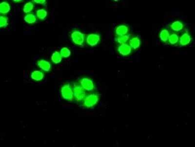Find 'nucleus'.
I'll use <instances>...</instances> for the list:
<instances>
[{"label":"nucleus","mask_w":195,"mask_h":147,"mask_svg":"<svg viewBox=\"0 0 195 147\" xmlns=\"http://www.w3.org/2000/svg\"><path fill=\"white\" fill-rule=\"evenodd\" d=\"M99 101V96L98 94H89L85 97L83 100V106L87 109H91L97 104Z\"/></svg>","instance_id":"nucleus-1"},{"label":"nucleus","mask_w":195,"mask_h":147,"mask_svg":"<svg viewBox=\"0 0 195 147\" xmlns=\"http://www.w3.org/2000/svg\"><path fill=\"white\" fill-rule=\"evenodd\" d=\"M60 93L63 98L65 100L69 101H72L74 100V96L73 90L69 85L65 84L62 86Z\"/></svg>","instance_id":"nucleus-2"},{"label":"nucleus","mask_w":195,"mask_h":147,"mask_svg":"<svg viewBox=\"0 0 195 147\" xmlns=\"http://www.w3.org/2000/svg\"><path fill=\"white\" fill-rule=\"evenodd\" d=\"M73 90L74 96L77 101L83 100L86 97L85 90L80 85L75 84L73 86Z\"/></svg>","instance_id":"nucleus-3"},{"label":"nucleus","mask_w":195,"mask_h":147,"mask_svg":"<svg viewBox=\"0 0 195 147\" xmlns=\"http://www.w3.org/2000/svg\"><path fill=\"white\" fill-rule=\"evenodd\" d=\"M71 38L73 42L76 44L81 46L84 44L85 40V36L79 31H74L71 33Z\"/></svg>","instance_id":"nucleus-4"},{"label":"nucleus","mask_w":195,"mask_h":147,"mask_svg":"<svg viewBox=\"0 0 195 147\" xmlns=\"http://www.w3.org/2000/svg\"><path fill=\"white\" fill-rule=\"evenodd\" d=\"M80 86L84 90L87 91H93L95 88V85L93 82L90 79L88 78H84L80 81Z\"/></svg>","instance_id":"nucleus-5"},{"label":"nucleus","mask_w":195,"mask_h":147,"mask_svg":"<svg viewBox=\"0 0 195 147\" xmlns=\"http://www.w3.org/2000/svg\"><path fill=\"white\" fill-rule=\"evenodd\" d=\"M100 39V36L98 34H90L87 36L86 41L91 47H94L99 44Z\"/></svg>","instance_id":"nucleus-6"},{"label":"nucleus","mask_w":195,"mask_h":147,"mask_svg":"<svg viewBox=\"0 0 195 147\" xmlns=\"http://www.w3.org/2000/svg\"><path fill=\"white\" fill-rule=\"evenodd\" d=\"M117 50L119 53L122 56H127L132 53V49L127 44H120L118 47Z\"/></svg>","instance_id":"nucleus-7"},{"label":"nucleus","mask_w":195,"mask_h":147,"mask_svg":"<svg viewBox=\"0 0 195 147\" xmlns=\"http://www.w3.org/2000/svg\"><path fill=\"white\" fill-rule=\"evenodd\" d=\"M191 41H192V38L191 36L189 33H184L180 36V38L179 39V41L180 44L181 46L184 47V46H187L189 44H190Z\"/></svg>","instance_id":"nucleus-8"},{"label":"nucleus","mask_w":195,"mask_h":147,"mask_svg":"<svg viewBox=\"0 0 195 147\" xmlns=\"http://www.w3.org/2000/svg\"><path fill=\"white\" fill-rule=\"evenodd\" d=\"M129 28L126 25H120L116 27L115 33L117 36L126 35L129 32Z\"/></svg>","instance_id":"nucleus-9"},{"label":"nucleus","mask_w":195,"mask_h":147,"mask_svg":"<svg viewBox=\"0 0 195 147\" xmlns=\"http://www.w3.org/2000/svg\"><path fill=\"white\" fill-rule=\"evenodd\" d=\"M132 49L136 50L138 49L141 45V40L140 38L138 37H133L130 39L128 44Z\"/></svg>","instance_id":"nucleus-10"},{"label":"nucleus","mask_w":195,"mask_h":147,"mask_svg":"<svg viewBox=\"0 0 195 147\" xmlns=\"http://www.w3.org/2000/svg\"><path fill=\"white\" fill-rule=\"evenodd\" d=\"M38 66L43 71L48 72L51 69V64L48 61L44 60H39L37 63Z\"/></svg>","instance_id":"nucleus-11"},{"label":"nucleus","mask_w":195,"mask_h":147,"mask_svg":"<svg viewBox=\"0 0 195 147\" xmlns=\"http://www.w3.org/2000/svg\"><path fill=\"white\" fill-rule=\"evenodd\" d=\"M184 27V25L182 22L179 20H176L173 22V23L170 25V28L174 31L180 32L183 30Z\"/></svg>","instance_id":"nucleus-12"},{"label":"nucleus","mask_w":195,"mask_h":147,"mask_svg":"<svg viewBox=\"0 0 195 147\" xmlns=\"http://www.w3.org/2000/svg\"><path fill=\"white\" fill-rule=\"evenodd\" d=\"M31 78L33 80H36V81H40L44 78V74L41 71L36 70V71H33L31 74Z\"/></svg>","instance_id":"nucleus-13"},{"label":"nucleus","mask_w":195,"mask_h":147,"mask_svg":"<svg viewBox=\"0 0 195 147\" xmlns=\"http://www.w3.org/2000/svg\"><path fill=\"white\" fill-rule=\"evenodd\" d=\"M170 35V34L168 30L164 29L160 32L159 34V39L163 42H167L168 40Z\"/></svg>","instance_id":"nucleus-14"},{"label":"nucleus","mask_w":195,"mask_h":147,"mask_svg":"<svg viewBox=\"0 0 195 147\" xmlns=\"http://www.w3.org/2000/svg\"><path fill=\"white\" fill-rule=\"evenodd\" d=\"M130 38V36L129 35L121 36H117L115 39L116 42H118L120 44H127V42L129 41Z\"/></svg>","instance_id":"nucleus-15"},{"label":"nucleus","mask_w":195,"mask_h":147,"mask_svg":"<svg viewBox=\"0 0 195 147\" xmlns=\"http://www.w3.org/2000/svg\"><path fill=\"white\" fill-rule=\"evenodd\" d=\"M10 10V7L7 1H3L0 4V12L1 14L7 13Z\"/></svg>","instance_id":"nucleus-16"},{"label":"nucleus","mask_w":195,"mask_h":147,"mask_svg":"<svg viewBox=\"0 0 195 147\" xmlns=\"http://www.w3.org/2000/svg\"><path fill=\"white\" fill-rule=\"evenodd\" d=\"M51 60L53 63L55 64H58L61 62L62 60V57L60 53L56 51L52 55Z\"/></svg>","instance_id":"nucleus-17"},{"label":"nucleus","mask_w":195,"mask_h":147,"mask_svg":"<svg viewBox=\"0 0 195 147\" xmlns=\"http://www.w3.org/2000/svg\"><path fill=\"white\" fill-rule=\"evenodd\" d=\"M179 39L180 38L177 34L173 33L170 35L168 41H169V44H171V45H175L178 42H179Z\"/></svg>","instance_id":"nucleus-18"},{"label":"nucleus","mask_w":195,"mask_h":147,"mask_svg":"<svg viewBox=\"0 0 195 147\" xmlns=\"http://www.w3.org/2000/svg\"><path fill=\"white\" fill-rule=\"evenodd\" d=\"M25 21L28 23H35L37 22V18L35 15L33 14H29L26 15L24 18Z\"/></svg>","instance_id":"nucleus-19"},{"label":"nucleus","mask_w":195,"mask_h":147,"mask_svg":"<svg viewBox=\"0 0 195 147\" xmlns=\"http://www.w3.org/2000/svg\"><path fill=\"white\" fill-rule=\"evenodd\" d=\"M36 15L39 19L44 20L47 15V12L44 9H40L38 10L36 12Z\"/></svg>","instance_id":"nucleus-20"},{"label":"nucleus","mask_w":195,"mask_h":147,"mask_svg":"<svg viewBox=\"0 0 195 147\" xmlns=\"http://www.w3.org/2000/svg\"><path fill=\"white\" fill-rule=\"evenodd\" d=\"M33 7H34V6H33V3L31 1L28 2L25 4V6L23 7V12L25 13H30L33 10Z\"/></svg>","instance_id":"nucleus-21"},{"label":"nucleus","mask_w":195,"mask_h":147,"mask_svg":"<svg viewBox=\"0 0 195 147\" xmlns=\"http://www.w3.org/2000/svg\"><path fill=\"white\" fill-rule=\"evenodd\" d=\"M60 54L62 57L66 58L71 55V51L68 48L63 47L60 50Z\"/></svg>","instance_id":"nucleus-22"},{"label":"nucleus","mask_w":195,"mask_h":147,"mask_svg":"<svg viewBox=\"0 0 195 147\" xmlns=\"http://www.w3.org/2000/svg\"><path fill=\"white\" fill-rule=\"evenodd\" d=\"M8 25V18L4 16H1L0 17V26L1 28L6 27Z\"/></svg>","instance_id":"nucleus-23"},{"label":"nucleus","mask_w":195,"mask_h":147,"mask_svg":"<svg viewBox=\"0 0 195 147\" xmlns=\"http://www.w3.org/2000/svg\"><path fill=\"white\" fill-rule=\"evenodd\" d=\"M33 1L35 3L38 4H45V0H42V1Z\"/></svg>","instance_id":"nucleus-24"},{"label":"nucleus","mask_w":195,"mask_h":147,"mask_svg":"<svg viewBox=\"0 0 195 147\" xmlns=\"http://www.w3.org/2000/svg\"><path fill=\"white\" fill-rule=\"evenodd\" d=\"M15 1V2H22V1Z\"/></svg>","instance_id":"nucleus-25"}]
</instances>
